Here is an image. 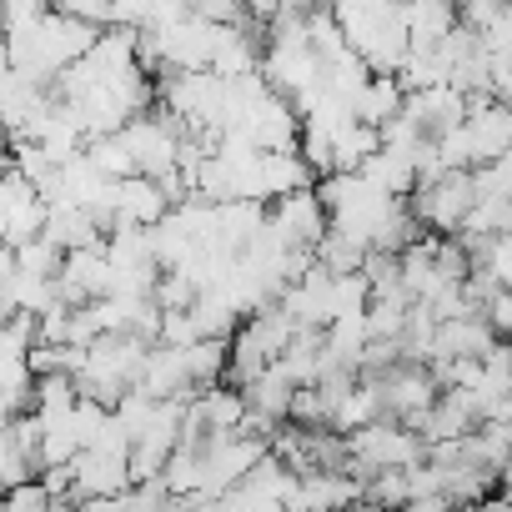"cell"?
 Returning <instances> with one entry per match:
<instances>
[{
	"instance_id": "6da1fadb",
	"label": "cell",
	"mask_w": 512,
	"mask_h": 512,
	"mask_svg": "<svg viewBox=\"0 0 512 512\" xmlns=\"http://www.w3.org/2000/svg\"><path fill=\"white\" fill-rule=\"evenodd\" d=\"M327 6H332V0H327ZM332 16L342 26V41L367 61V71H397L402 51L412 46L407 31H402L397 0H337Z\"/></svg>"
},
{
	"instance_id": "7a4b0ae2",
	"label": "cell",
	"mask_w": 512,
	"mask_h": 512,
	"mask_svg": "<svg viewBox=\"0 0 512 512\" xmlns=\"http://www.w3.org/2000/svg\"><path fill=\"white\" fill-rule=\"evenodd\" d=\"M342 437H347V467H352L357 477H367V472H377V467L422 462V452H427V442H422L407 422H397V417H372V422H362V427H352V432H342Z\"/></svg>"
},
{
	"instance_id": "3957f363",
	"label": "cell",
	"mask_w": 512,
	"mask_h": 512,
	"mask_svg": "<svg viewBox=\"0 0 512 512\" xmlns=\"http://www.w3.org/2000/svg\"><path fill=\"white\" fill-rule=\"evenodd\" d=\"M467 206H472V171L467 166H442L437 176H422L407 191V211L432 236H452L462 226Z\"/></svg>"
},
{
	"instance_id": "277c9868",
	"label": "cell",
	"mask_w": 512,
	"mask_h": 512,
	"mask_svg": "<svg viewBox=\"0 0 512 512\" xmlns=\"http://www.w3.org/2000/svg\"><path fill=\"white\" fill-rule=\"evenodd\" d=\"M256 71H262V81L277 96H287L292 106H302L322 86V61H317V51L307 41H267L262 46V66Z\"/></svg>"
},
{
	"instance_id": "5b68a950",
	"label": "cell",
	"mask_w": 512,
	"mask_h": 512,
	"mask_svg": "<svg viewBox=\"0 0 512 512\" xmlns=\"http://www.w3.org/2000/svg\"><path fill=\"white\" fill-rule=\"evenodd\" d=\"M362 377V372H357ZM372 387L382 397V417H397V422H417V412L437 397V382L427 372V362H412V357H397L392 367L372 372Z\"/></svg>"
},
{
	"instance_id": "8992f818",
	"label": "cell",
	"mask_w": 512,
	"mask_h": 512,
	"mask_svg": "<svg viewBox=\"0 0 512 512\" xmlns=\"http://www.w3.org/2000/svg\"><path fill=\"white\" fill-rule=\"evenodd\" d=\"M462 101H467L462 131L472 141V166L492 161V156H507L512 151V111H507V101H497L487 91H467Z\"/></svg>"
},
{
	"instance_id": "52a82bcc",
	"label": "cell",
	"mask_w": 512,
	"mask_h": 512,
	"mask_svg": "<svg viewBox=\"0 0 512 512\" xmlns=\"http://www.w3.org/2000/svg\"><path fill=\"white\" fill-rule=\"evenodd\" d=\"M267 221L282 231V241H287V246L312 251V246H317V236L327 231V206H322L317 186H297V191H282V196H272V201H267Z\"/></svg>"
},
{
	"instance_id": "ba28073f",
	"label": "cell",
	"mask_w": 512,
	"mask_h": 512,
	"mask_svg": "<svg viewBox=\"0 0 512 512\" xmlns=\"http://www.w3.org/2000/svg\"><path fill=\"white\" fill-rule=\"evenodd\" d=\"M51 282H56V302H66V307L91 302V297H106V292H111V262H106L101 241H96V246L66 251Z\"/></svg>"
},
{
	"instance_id": "9c48e42d",
	"label": "cell",
	"mask_w": 512,
	"mask_h": 512,
	"mask_svg": "<svg viewBox=\"0 0 512 512\" xmlns=\"http://www.w3.org/2000/svg\"><path fill=\"white\" fill-rule=\"evenodd\" d=\"M41 221H46L41 191L16 166H0V236H6L11 246H21L41 231Z\"/></svg>"
},
{
	"instance_id": "30bf717a",
	"label": "cell",
	"mask_w": 512,
	"mask_h": 512,
	"mask_svg": "<svg viewBox=\"0 0 512 512\" xmlns=\"http://www.w3.org/2000/svg\"><path fill=\"white\" fill-rule=\"evenodd\" d=\"M262 26H256L251 16H236V21H221L216 26V41H211V71L216 76H246L262 66Z\"/></svg>"
},
{
	"instance_id": "8fae6325",
	"label": "cell",
	"mask_w": 512,
	"mask_h": 512,
	"mask_svg": "<svg viewBox=\"0 0 512 512\" xmlns=\"http://www.w3.org/2000/svg\"><path fill=\"white\" fill-rule=\"evenodd\" d=\"M492 342H497V332L482 322V312L437 317V327H432V357H482Z\"/></svg>"
},
{
	"instance_id": "7c38bea8",
	"label": "cell",
	"mask_w": 512,
	"mask_h": 512,
	"mask_svg": "<svg viewBox=\"0 0 512 512\" xmlns=\"http://www.w3.org/2000/svg\"><path fill=\"white\" fill-rule=\"evenodd\" d=\"M146 397H191V377H186V362H181V347H166V342H151L141 367H136V382Z\"/></svg>"
},
{
	"instance_id": "4fadbf2b",
	"label": "cell",
	"mask_w": 512,
	"mask_h": 512,
	"mask_svg": "<svg viewBox=\"0 0 512 512\" xmlns=\"http://www.w3.org/2000/svg\"><path fill=\"white\" fill-rule=\"evenodd\" d=\"M462 111H467V101H462V91L447 86V81H432V86L402 91V116H412L427 136L442 131V126H452V121H462Z\"/></svg>"
},
{
	"instance_id": "5bb4252c",
	"label": "cell",
	"mask_w": 512,
	"mask_h": 512,
	"mask_svg": "<svg viewBox=\"0 0 512 512\" xmlns=\"http://www.w3.org/2000/svg\"><path fill=\"white\" fill-rule=\"evenodd\" d=\"M312 166L302 161L297 146H277V151H256V196L272 201L282 191H297V186H312Z\"/></svg>"
},
{
	"instance_id": "9a60e30c",
	"label": "cell",
	"mask_w": 512,
	"mask_h": 512,
	"mask_svg": "<svg viewBox=\"0 0 512 512\" xmlns=\"http://www.w3.org/2000/svg\"><path fill=\"white\" fill-rule=\"evenodd\" d=\"M166 211H171V201H166V191L156 186V176H141V171L116 176V221L151 226V221H161ZM116 221H111V226H116Z\"/></svg>"
},
{
	"instance_id": "2e32d148",
	"label": "cell",
	"mask_w": 512,
	"mask_h": 512,
	"mask_svg": "<svg viewBox=\"0 0 512 512\" xmlns=\"http://www.w3.org/2000/svg\"><path fill=\"white\" fill-rule=\"evenodd\" d=\"M41 236H51L61 251H76V246H96L106 231L96 226V216H91L86 206L51 201V206H46V221H41Z\"/></svg>"
},
{
	"instance_id": "e0dca14e",
	"label": "cell",
	"mask_w": 512,
	"mask_h": 512,
	"mask_svg": "<svg viewBox=\"0 0 512 512\" xmlns=\"http://www.w3.org/2000/svg\"><path fill=\"white\" fill-rule=\"evenodd\" d=\"M292 387H297V382H292L277 362H267L262 372H251V377L241 382V397H246V407H251V412H262V417H272V422H287Z\"/></svg>"
},
{
	"instance_id": "ac0fdd59",
	"label": "cell",
	"mask_w": 512,
	"mask_h": 512,
	"mask_svg": "<svg viewBox=\"0 0 512 512\" xmlns=\"http://www.w3.org/2000/svg\"><path fill=\"white\" fill-rule=\"evenodd\" d=\"M402 31L412 46H437L452 26H457V6L452 0H402Z\"/></svg>"
},
{
	"instance_id": "d6986e66",
	"label": "cell",
	"mask_w": 512,
	"mask_h": 512,
	"mask_svg": "<svg viewBox=\"0 0 512 512\" xmlns=\"http://www.w3.org/2000/svg\"><path fill=\"white\" fill-rule=\"evenodd\" d=\"M377 191H387V196H407L412 186H417V166H412V156L407 151H392V146H382L377 141V151L357 166Z\"/></svg>"
},
{
	"instance_id": "ffe728a7",
	"label": "cell",
	"mask_w": 512,
	"mask_h": 512,
	"mask_svg": "<svg viewBox=\"0 0 512 512\" xmlns=\"http://www.w3.org/2000/svg\"><path fill=\"white\" fill-rule=\"evenodd\" d=\"M397 111H402V86H397V76H392V71H372V76L362 81L357 101H352V116L382 126V121L397 116Z\"/></svg>"
},
{
	"instance_id": "44dd1931",
	"label": "cell",
	"mask_w": 512,
	"mask_h": 512,
	"mask_svg": "<svg viewBox=\"0 0 512 512\" xmlns=\"http://www.w3.org/2000/svg\"><path fill=\"white\" fill-rule=\"evenodd\" d=\"M377 141H382V136H377L372 121H357V116L342 121V126L332 131V171H357V166L377 151Z\"/></svg>"
},
{
	"instance_id": "7402d4cb",
	"label": "cell",
	"mask_w": 512,
	"mask_h": 512,
	"mask_svg": "<svg viewBox=\"0 0 512 512\" xmlns=\"http://www.w3.org/2000/svg\"><path fill=\"white\" fill-rule=\"evenodd\" d=\"M181 362H186L191 387L226 382V337H196V342H186L181 347Z\"/></svg>"
},
{
	"instance_id": "603a6c76",
	"label": "cell",
	"mask_w": 512,
	"mask_h": 512,
	"mask_svg": "<svg viewBox=\"0 0 512 512\" xmlns=\"http://www.w3.org/2000/svg\"><path fill=\"white\" fill-rule=\"evenodd\" d=\"M362 241H352L347 231H337V226H327L322 236H317V246H312V262H322L327 272H357L362 267Z\"/></svg>"
},
{
	"instance_id": "cb8c5ba5",
	"label": "cell",
	"mask_w": 512,
	"mask_h": 512,
	"mask_svg": "<svg viewBox=\"0 0 512 512\" xmlns=\"http://www.w3.org/2000/svg\"><path fill=\"white\" fill-rule=\"evenodd\" d=\"M71 402H76V382L66 372H36V382H31V412L61 417Z\"/></svg>"
},
{
	"instance_id": "d4e9b609",
	"label": "cell",
	"mask_w": 512,
	"mask_h": 512,
	"mask_svg": "<svg viewBox=\"0 0 512 512\" xmlns=\"http://www.w3.org/2000/svg\"><path fill=\"white\" fill-rule=\"evenodd\" d=\"M31 362L26 357H0V407H11V412H26L31 407Z\"/></svg>"
},
{
	"instance_id": "484cf974",
	"label": "cell",
	"mask_w": 512,
	"mask_h": 512,
	"mask_svg": "<svg viewBox=\"0 0 512 512\" xmlns=\"http://www.w3.org/2000/svg\"><path fill=\"white\" fill-rule=\"evenodd\" d=\"M0 507H11V512H46V507H56V502H51V487L31 472V477H21V482H11V487H0Z\"/></svg>"
},
{
	"instance_id": "4316f807",
	"label": "cell",
	"mask_w": 512,
	"mask_h": 512,
	"mask_svg": "<svg viewBox=\"0 0 512 512\" xmlns=\"http://www.w3.org/2000/svg\"><path fill=\"white\" fill-rule=\"evenodd\" d=\"M61 256H66V251H61L51 236H41V231H36L31 241H21V246H16V267H26V272H41V277H56Z\"/></svg>"
},
{
	"instance_id": "83f0119b",
	"label": "cell",
	"mask_w": 512,
	"mask_h": 512,
	"mask_svg": "<svg viewBox=\"0 0 512 512\" xmlns=\"http://www.w3.org/2000/svg\"><path fill=\"white\" fill-rule=\"evenodd\" d=\"M452 6H457V26L467 31H482L487 21L507 16V0H452Z\"/></svg>"
},
{
	"instance_id": "f1b7e54d",
	"label": "cell",
	"mask_w": 512,
	"mask_h": 512,
	"mask_svg": "<svg viewBox=\"0 0 512 512\" xmlns=\"http://www.w3.org/2000/svg\"><path fill=\"white\" fill-rule=\"evenodd\" d=\"M477 312H482V322H487L497 337H507V327H512V292H507V287H492Z\"/></svg>"
},
{
	"instance_id": "f546056e",
	"label": "cell",
	"mask_w": 512,
	"mask_h": 512,
	"mask_svg": "<svg viewBox=\"0 0 512 512\" xmlns=\"http://www.w3.org/2000/svg\"><path fill=\"white\" fill-rule=\"evenodd\" d=\"M51 6L86 21V26H111V0H51Z\"/></svg>"
},
{
	"instance_id": "4dcf8cb0",
	"label": "cell",
	"mask_w": 512,
	"mask_h": 512,
	"mask_svg": "<svg viewBox=\"0 0 512 512\" xmlns=\"http://www.w3.org/2000/svg\"><path fill=\"white\" fill-rule=\"evenodd\" d=\"M146 11H151V0H111V26H146Z\"/></svg>"
},
{
	"instance_id": "1f68e13d",
	"label": "cell",
	"mask_w": 512,
	"mask_h": 512,
	"mask_svg": "<svg viewBox=\"0 0 512 512\" xmlns=\"http://www.w3.org/2000/svg\"><path fill=\"white\" fill-rule=\"evenodd\" d=\"M186 6L196 11V16H206V21H236L241 16V0H186Z\"/></svg>"
},
{
	"instance_id": "d6a6232c",
	"label": "cell",
	"mask_w": 512,
	"mask_h": 512,
	"mask_svg": "<svg viewBox=\"0 0 512 512\" xmlns=\"http://www.w3.org/2000/svg\"><path fill=\"white\" fill-rule=\"evenodd\" d=\"M0 71H6V26H0Z\"/></svg>"
},
{
	"instance_id": "836d02e7",
	"label": "cell",
	"mask_w": 512,
	"mask_h": 512,
	"mask_svg": "<svg viewBox=\"0 0 512 512\" xmlns=\"http://www.w3.org/2000/svg\"><path fill=\"white\" fill-rule=\"evenodd\" d=\"M0 166H6V161H0Z\"/></svg>"
}]
</instances>
